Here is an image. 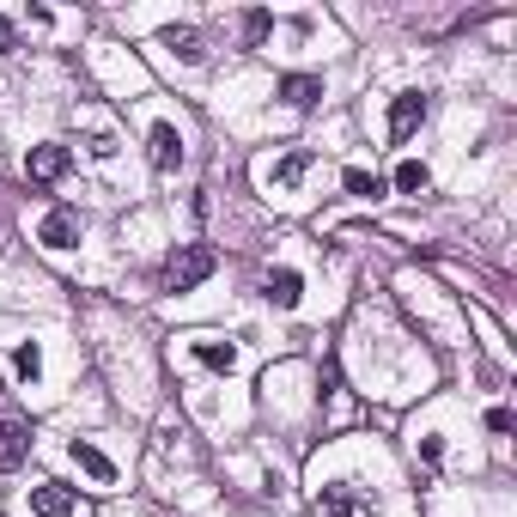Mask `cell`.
<instances>
[{
    "label": "cell",
    "instance_id": "cell-17",
    "mask_svg": "<svg viewBox=\"0 0 517 517\" xmlns=\"http://www.w3.org/2000/svg\"><path fill=\"white\" fill-rule=\"evenodd\" d=\"M317 517H353L347 493H341V487H323V493H317Z\"/></svg>",
    "mask_w": 517,
    "mask_h": 517
},
{
    "label": "cell",
    "instance_id": "cell-15",
    "mask_svg": "<svg viewBox=\"0 0 517 517\" xmlns=\"http://www.w3.org/2000/svg\"><path fill=\"white\" fill-rule=\"evenodd\" d=\"M426 183H432V171H426L420 159H402V165H396V189H402V195H420Z\"/></svg>",
    "mask_w": 517,
    "mask_h": 517
},
{
    "label": "cell",
    "instance_id": "cell-7",
    "mask_svg": "<svg viewBox=\"0 0 517 517\" xmlns=\"http://www.w3.org/2000/svg\"><path fill=\"white\" fill-rule=\"evenodd\" d=\"M67 457L80 463V469H86V475H92L98 487H110V481H116V463H110V457H104L98 445H86V438H73V445H67Z\"/></svg>",
    "mask_w": 517,
    "mask_h": 517
},
{
    "label": "cell",
    "instance_id": "cell-10",
    "mask_svg": "<svg viewBox=\"0 0 517 517\" xmlns=\"http://www.w3.org/2000/svg\"><path fill=\"white\" fill-rule=\"evenodd\" d=\"M31 511L37 517H73V493L55 487V481H43V487H31Z\"/></svg>",
    "mask_w": 517,
    "mask_h": 517
},
{
    "label": "cell",
    "instance_id": "cell-3",
    "mask_svg": "<svg viewBox=\"0 0 517 517\" xmlns=\"http://www.w3.org/2000/svg\"><path fill=\"white\" fill-rule=\"evenodd\" d=\"M37 238L49 250H73V244H80V213H73V207H49L43 226H37Z\"/></svg>",
    "mask_w": 517,
    "mask_h": 517
},
{
    "label": "cell",
    "instance_id": "cell-9",
    "mask_svg": "<svg viewBox=\"0 0 517 517\" xmlns=\"http://www.w3.org/2000/svg\"><path fill=\"white\" fill-rule=\"evenodd\" d=\"M25 451H31V432L19 420H0V469H19Z\"/></svg>",
    "mask_w": 517,
    "mask_h": 517
},
{
    "label": "cell",
    "instance_id": "cell-8",
    "mask_svg": "<svg viewBox=\"0 0 517 517\" xmlns=\"http://www.w3.org/2000/svg\"><path fill=\"white\" fill-rule=\"evenodd\" d=\"M280 98H286L292 110H317L323 80H317V73H286V80H280Z\"/></svg>",
    "mask_w": 517,
    "mask_h": 517
},
{
    "label": "cell",
    "instance_id": "cell-13",
    "mask_svg": "<svg viewBox=\"0 0 517 517\" xmlns=\"http://www.w3.org/2000/svg\"><path fill=\"white\" fill-rule=\"evenodd\" d=\"M195 359L207 365V372H232V365H238V347H226V341H195Z\"/></svg>",
    "mask_w": 517,
    "mask_h": 517
},
{
    "label": "cell",
    "instance_id": "cell-18",
    "mask_svg": "<svg viewBox=\"0 0 517 517\" xmlns=\"http://www.w3.org/2000/svg\"><path fill=\"white\" fill-rule=\"evenodd\" d=\"M268 31H274V19H268V13H244V37H250V43H262Z\"/></svg>",
    "mask_w": 517,
    "mask_h": 517
},
{
    "label": "cell",
    "instance_id": "cell-16",
    "mask_svg": "<svg viewBox=\"0 0 517 517\" xmlns=\"http://www.w3.org/2000/svg\"><path fill=\"white\" fill-rule=\"evenodd\" d=\"M341 183H347V195H359V201H372V195H384V177H378V171H359V165H353V171H347Z\"/></svg>",
    "mask_w": 517,
    "mask_h": 517
},
{
    "label": "cell",
    "instance_id": "cell-5",
    "mask_svg": "<svg viewBox=\"0 0 517 517\" xmlns=\"http://www.w3.org/2000/svg\"><path fill=\"white\" fill-rule=\"evenodd\" d=\"M420 116H426V98H420V92H402V98L390 104V140L402 146V140L420 128Z\"/></svg>",
    "mask_w": 517,
    "mask_h": 517
},
{
    "label": "cell",
    "instance_id": "cell-2",
    "mask_svg": "<svg viewBox=\"0 0 517 517\" xmlns=\"http://www.w3.org/2000/svg\"><path fill=\"white\" fill-rule=\"evenodd\" d=\"M73 171V153L67 146H31V159H25V177L31 183H61Z\"/></svg>",
    "mask_w": 517,
    "mask_h": 517
},
{
    "label": "cell",
    "instance_id": "cell-19",
    "mask_svg": "<svg viewBox=\"0 0 517 517\" xmlns=\"http://www.w3.org/2000/svg\"><path fill=\"white\" fill-rule=\"evenodd\" d=\"M13 37H19V31H13V19H0V55L13 49Z\"/></svg>",
    "mask_w": 517,
    "mask_h": 517
},
{
    "label": "cell",
    "instance_id": "cell-12",
    "mask_svg": "<svg viewBox=\"0 0 517 517\" xmlns=\"http://www.w3.org/2000/svg\"><path fill=\"white\" fill-rule=\"evenodd\" d=\"M13 378H19V384H37V378H43V353H37V341H19V347H13Z\"/></svg>",
    "mask_w": 517,
    "mask_h": 517
},
{
    "label": "cell",
    "instance_id": "cell-4",
    "mask_svg": "<svg viewBox=\"0 0 517 517\" xmlns=\"http://www.w3.org/2000/svg\"><path fill=\"white\" fill-rule=\"evenodd\" d=\"M159 43H165L177 61H189V67H195V61H207V43H201V31H195V25H165V31H159Z\"/></svg>",
    "mask_w": 517,
    "mask_h": 517
},
{
    "label": "cell",
    "instance_id": "cell-14",
    "mask_svg": "<svg viewBox=\"0 0 517 517\" xmlns=\"http://www.w3.org/2000/svg\"><path fill=\"white\" fill-rule=\"evenodd\" d=\"M305 171H311V153H286L274 171H268V183H280V189H292V183H305Z\"/></svg>",
    "mask_w": 517,
    "mask_h": 517
},
{
    "label": "cell",
    "instance_id": "cell-1",
    "mask_svg": "<svg viewBox=\"0 0 517 517\" xmlns=\"http://www.w3.org/2000/svg\"><path fill=\"white\" fill-rule=\"evenodd\" d=\"M207 274H213V250L189 244V250H177V256L165 262V292H195Z\"/></svg>",
    "mask_w": 517,
    "mask_h": 517
},
{
    "label": "cell",
    "instance_id": "cell-11",
    "mask_svg": "<svg viewBox=\"0 0 517 517\" xmlns=\"http://www.w3.org/2000/svg\"><path fill=\"white\" fill-rule=\"evenodd\" d=\"M153 165H159V171H177V165H183V134H177L171 122L153 128Z\"/></svg>",
    "mask_w": 517,
    "mask_h": 517
},
{
    "label": "cell",
    "instance_id": "cell-6",
    "mask_svg": "<svg viewBox=\"0 0 517 517\" xmlns=\"http://www.w3.org/2000/svg\"><path fill=\"white\" fill-rule=\"evenodd\" d=\"M262 292H268V305H280V311H292L305 299V280L292 274V268H268V280H262Z\"/></svg>",
    "mask_w": 517,
    "mask_h": 517
}]
</instances>
